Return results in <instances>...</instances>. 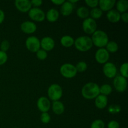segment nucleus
I'll list each match as a JSON object with an SVG mask.
<instances>
[{"label":"nucleus","mask_w":128,"mask_h":128,"mask_svg":"<svg viewBox=\"0 0 128 128\" xmlns=\"http://www.w3.org/2000/svg\"><path fill=\"white\" fill-rule=\"evenodd\" d=\"M106 18L110 22L116 23V22H119L121 20V14L116 10L112 9L108 11L106 14Z\"/></svg>","instance_id":"obj_18"},{"label":"nucleus","mask_w":128,"mask_h":128,"mask_svg":"<svg viewBox=\"0 0 128 128\" xmlns=\"http://www.w3.org/2000/svg\"><path fill=\"white\" fill-rule=\"evenodd\" d=\"M74 45L79 51L86 52L92 48L93 44L91 38L88 36H82L74 40Z\"/></svg>","instance_id":"obj_3"},{"label":"nucleus","mask_w":128,"mask_h":128,"mask_svg":"<svg viewBox=\"0 0 128 128\" xmlns=\"http://www.w3.org/2000/svg\"><path fill=\"white\" fill-rule=\"evenodd\" d=\"M60 73L65 78L71 79L77 74V70L74 65L71 63H64L60 67Z\"/></svg>","instance_id":"obj_5"},{"label":"nucleus","mask_w":128,"mask_h":128,"mask_svg":"<svg viewBox=\"0 0 128 128\" xmlns=\"http://www.w3.org/2000/svg\"><path fill=\"white\" fill-rule=\"evenodd\" d=\"M121 20H122V21H123L124 22H125V23L128 22V12H126L121 14Z\"/></svg>","instance_id":"obj_39"},{"label":"nucleus","mask_w":128,"mask_h":128,"mask_svg":"<svg viewBox=\"0 0 128 128\" xmlns=\"http://www.w3.org/2000/svg\"><path fill=\"white\" fill-rule=\"evenodd\" d=\"M60 42L62 46L65 48H70L72 46L74 43V40L73 38L69 35L63 36L60 40Z\"/></svg>","instance_id":"obj_22"},{"label":"nucleus","mask_w":128,"mask_h":128,"mask_svg":"<svg viewBox=\"0 0 128 128\" xmlns=\"http://www.w3.org/2000/svg\"></svg>","instance_id":"obj_44"},{"label":"nucleus","mask_w":128,"mask_h":128,"mask_svg":"<svg viewBox=\"0 0 128 128\" xmlns=\"http://www.w3.org/2000/svg\"><path fill=\"white\" fill-rule=\"evenodd\" d=\"M108 112L110 114H114L119 113L121 111V107L118 104H111L108 107Z\"/></svg>","instance_id":"obj_31"},{"label":"nucleus","mask_w":128,"mask_h":128,"mask_svg":"<svg viewBox=\"0 0 128 128\" xmlns=\"http://www.w3.org/2000/svg\"><path fill=\"white\" fill-rule=\"evenodd\" d=\"M37 107L41 112H48L51 108L50 100L44 96H41L37 101Z\"/></svg>","instance_id":"obj_12"},{"label":"nucleus","mask_w":128,"mask_h":128,"mask_svg":"<svg viewBox=\"0 0 128 128\" xmlns=\"http://www.w3.org/2000/svg\"><path fill=\"white\" fill-rule=\"evenodd\" d=\"M113 86L118 92H124L128 88L127 79L121 75L116 76V77L114 78Z\"/></svg>","instance_id":"obj_8"},{"label":"nucleus","mask_w":128,"mask_h":128,"mask_svg":"<svg viewBox=\"0 0 128 128\" xmlns=\"http://www.w3.org/2000/svg\"><path fill=\"white\" fill-rule=\"evenodd\" d=\"M116 1L115 0H100L99 1L98 5L100 6L99 8L103 11H109L112 10L115 6Z\"/></svg>","instance_id":"obj_16"},{"label":"nucleus","mask_w":128,"mask_h":128,"mask_svg":"<svg viewBox=\"0 0 128 128\" xmlns=\"http://www.w3.org/2000/svg\"><path fill=\"white\" fill-rule=\"evenodd\" d=\"M21 30L23 32L28 34L34 33L37 30V26L33 21H26L22 22L21 24Z\"/></svg>","instance_id":"obj_14"},{"label":"nucleus","mask_w":128,"mask_h":128,"mask_svg":"<svg viewBox=\"0 0 128 128\" xmlns=\"http://www.w3.org/2000/svg\"><path fill=\"white\" fill-rule=\"evenodd\" d=\"M10 47V43L8 40H3L0 44V50L6 52Z\"/></svg>","instance_id":"obj_34"},{"label":"nucleus","mask_w":128,"mask_h":128,"mask_svg":"<svg viewBox=\"0 0 128 128\" xmlns=\"http://www.w3.org/2000/svg\"><path fill=\"white\" fill-rule=\"evenodd\" d=\"M90 128H105V124L101 120H96L91 123Z\"/></svg>","instance_id":"obj_30"},{"label":"nucleus","mask_w":128,"mask_h":128,"mask_svg":"<svg viewBox=\"0 0 128 128\" xmlns=\"http://www.w3.org/2000/svg\"><path fill=\"white\" fill-rule=\"evenodd\" d=\"M110 53L105 48H100L95 53V60L98 63L104 64L110 59Z\"/></svg>","instance_id":"obj_11"},{"label":"nucleus","mask_w":128,"mask_h":128,"mask_svg":"<svg viewBox=\"0 0 128 128\" xmlns=\"http://www.w3.org/2000/svg\"><path fill=\"white\" fill-rule=\"evenodd\" d=\"M25 45L27 50L32 52H36L41 48L40 40L34 36L28 38L25 41Z\"/></svg>","instance_id":"obj_7"},{"label":"nucleus","mask_w":128,"mask_h":128,"mask_svg":"<svg viewBox=\"0 0 128 128\" xmlns=\"http://www.w3.org/2000/svg\"><path fill=\"white\" fill-rule=\"evenodd\" d=\"M94 103L97 108L102 110L107 106L108 103V99L107 96L100 94L95 98Z\"/></svg>","instance_id":"obj_17"},{"label":"nucleus","mask_w":128,"mask_h":128,"mask_svg":"<svg viewBox=\"0 0 128 128\" xmlns=\"http://www.w3.org/2000/svg\"><path fill=\"white\" fill-rule=\"evenodd\" d=\"M102 71L105 76L108 78H113L117 74V68L116 65L111 62H107L104 64Z\"/></svg>","instance_id":"obj_10"},{"label":"nucleus","mask_w":128,"mask_h":128,"mask_svg":"<svg viewBox=\"0 0 128 128\" xmlns=\"http://www.w3.org/2000/svg\"><path fill=\"white\" fill-rule=\"evenodd\" d=\"M106 49L108 52H112V53H114V52H117L118 50L119 49V46L118 44L116 42L113 41H109L108 42V44H106Z\"/></svg>","instance_id":"obj_26"},{"label":"nucleus","mask_w":128,"mask_h":128,"mask_svg":"<svg viewBox=\"0 0 128 128\" xmlns=\"http://www.w3.org/2000/svg\"><path fill=\"white\" fill-rule=\"evenodd\" d=\"M116 10L121 13L127 12L128 10V1L127 0H120L116 2Z\"/></svg>","instance_id":"obj_23"},{"label":"nucleus","mask_w":128,"mask_h":128,"mask_svg":"<svg viewBox=\"0 0 128 128\" xmlns=\"http://www.w3.org/2000/svg\"><path fill=\"white\" fill-rule=\"evenodd\" d=\"M108 128H120V124L118 121L112 120L108 124Z\"/></svg>","instance_id":"obj_37"},{"label":"nucleus","mask_w":128,"mask_h":128,"mask_svg":"<svg viewBox=\"0 0 128 128\" xmlns=\"http://www.w3.org/2000/svg\"><path fill=\"white\" fill-rule=\"evenodd\" d=\"M128 62H124L121 65L120 68V73H121V76H123L124 78L127 79L128 77Z\"/></svg>","instance_id":"obj_29"},{"label":"nucleus","mask_w":128,"mask_h":128,"mask_svg":"<svg viewBox=\"0 0 128 128\" xmlns=\"http://www.w3.org/2000/svg\"><path fill=\"white\" fill-rule=\"evenodd\" d=\"M36 53V57H37L40 60H41V61L45 60L48 58L47 51H44V50H42V49L39 50Z\"/></svg>","instance_id":"obj_32"},{"label":"nucleus","mask_w":128,"mask_h":128,"mask_svg":"<svg viewBox=\"0 0 128 128\" xmlns=\"http://www.w3.org/2000/svg\"><path fill=\"white\" fill-rule=\"evenodd\" d=\"M52 110L55 114L61 115L64 112V105L60 101H53L52 104Z\"/></svg>","instance_id":"obj_21"},{"label":"nucleus","mask_w":128,"mask_h":128,"mask_svg":"<svg viewBox=\"0 0 128 128\" xmlns=\"http://www.w3.org/2000/svg\"><path fill=\"white\" fill-rule=\"evenodd\" d=\"M46 14V18L49 22H54L58 20L60 17L59 11L55 8H51L47 11Z\"/></svg>","instance_id":"obj_19"},{"label":"nucleus","mask_w":128,"mask_h":128,"mask_svg":"<svg viewBox=\"0 0 128 128\" xmlns=\"http://www.w3.org/2000/svg\"><path fill=\"white\" fill-rule=\"evenodd\" d=\"M14 4L16 9L21 12H29L32 8L31 1L29 0H16L14 2Z\"/></svg>","instance_id":"obj_13"},{"label":"nucleus","mask_w":128,"mask_h":128,"mask_svg":"<svg viewBox=\"0 0 128 128\" xmlns=\"http://www.w3.org/2000/svg\"><path fill=\"white\" fill-rule=\"evenodd\" d=\"M90 14L91 15V18L93 20H98L100 19L102 15V11L99 8H92L90 12Z\"/></svg>","instance_id":"obj_27"},{"label":"nucleus","mask_w":128,"mask_h":128,"mask_svg":"<svg viewBox=\"0 0 128 128\" xmlns=\"http://www.w3.org/2000/svg\"><path fill=\"white\" fill-rule=\"evenodd\" d=\"M91 38L93 45L100 48L105 47L109 42L108 36L106 32L102 30H96Z\"/></svg>","instance_id":"obj_2"},{"label":"nucleus","mask_w":128,"mask_h":128,"mask_svg":"<svg viewBox=\"0 0 128 128\" xmlns=\"http://www.w3.org/2000/svg\"><path fill=\"white\" fill-rule=\"evenodd\" d=\"M30 1H31V5L33 6L34 8H39L42 4V0H32Z\"/></svg>","instance_id":"obj_38"},{"label":"nucleus","mask_w":128,"mask_h":128,"mask_svg":"<svg viewBox=\"0 0 128 128\" xmlns=\"http://www.w3.org/2000/svg\"><path fill=\"white\" fill-rule=\"evenodd\" d=\"M5 18V14L4 12L2 10L0 9V24L3 22Z\"/></svg>","instance_id":"obj_40"},{"label":"nucleus","mask_w":128,"mask_h":128,"mask_svg":"<svg viewBox=\"0 0 128 128\" xmlns=\"http://www.w3.org/2000/svg\"><path fill=\"white\" fill-rule=\"evenodd\" d=\"M112 91V88L111 85L108 84H104L100 87V94L108 96L111 94Z\"/></svg>","instance_id":"obj_25"},{"label":"nucleus","mask_w":128,"mask_h":128,"mask_svg":"<svg viewBox=\"0 0 128 128\" xmlns=\"http://www.w3.org/2000/svg\"><path fill=\"white\" fill-rule=\"evenodd\" d=\"M75 67H76V70H77V72H82L87 70L88 64L84 61H80V62L76 64Z\"/></svg>","instance_id":"obj_28"},{"label":"nucleus","mask_w":128,"mask_h":128,"mask_svg":"<svg viewBox=\"0 0 128 128\" xmlns=\"http://www.w3.org/2000/svg\"><path fill=\"white\" fill-rule=\"evenodd\" d=\"M41 121L44 124H48L51 121V116L48 112H42L40 116Z\"/></svg>","instance_id":"obj_33"},{"label":"nucleus","mask_w":128,"mask_h":128,"mask_svg":"<svg viewBox=\"0 0 128 128\" xmlns=\"http://www.w3.org/2000/svg\"><path fill=\"white\" fill-rule=\"evenodd\" d=\"M82 28L85 33L92 34L97 30V22L96 20L88 17L84 20L82 23Z\"/></svg>","instance_id":"obj_6"},{"label":"nucleus","mask_w":128,"mask_h":128,"mask_svg":"<svg viewBox=\"0 0 128 128\" xmlns=\"http://www.w3.org/2000/svg\"><path fill=\"white\" fill-rule=\"evenodd\" d=\"M85 3L89 7L91 8L92 9L95 8H97V6H98L99 1L98 0H86L85 1Z\"/></svg>","instance_id":"obj_36"},{"label":"nucleus","mask_w":128,"mask_h":128,"mask_svg":"<svg viewBox=\"0 0 128 128\" xmlns=\"http://www.w3.org/2000/svg\"><path fill=\"white\" fill-rule=\"evenodd\" d=\"M62 87L58 84H52L50 86L48 90V95L50 100L52 101H59L62 98Z\"/></svg>","instance_id":"obj_4"},{"label":"nucleus","mask_w":128,"mask_h":128,"mask_svg":"<svg viewBox=\"0 0 128 128\" xmlns=\"http://www.w3.org/2000/svg\"><path fill=\"white\" fill-rule=\"evenodd\" d=\"M30 19L36 22H42L46 18V14L41 9L39 8H32L28 12Z\"/></svg>","instance_id":"obj_9"},{"label":"nucleus","mask_w":128,"mask_h":128,"mask_svg":"<svg viewBox=\"0 0 128 128\" xmlns=\"http://www.w3.org/2000/svg\"><path fill=\"white\" fill-rule=\"evenodd\" d=\"M64 2V0H51V2L55 5H62Z\"/></svg>","instance_id":"obj_41"},{"label":"nucleus","mask_w":128,"mask_h":128,"mask_svg":"<svg viewBox=\"0 0 128 128\" xmlns=\"http://www.w3.org/2000/svg\"><path fill=\"white\" fill-rule=\"evenodd\" d=\"M70 1L71 3H72V4H74V3H75V2H77L78 1V0H70V1Z\"/></svg>","instance_id":"obj_42"},{"label":"nucleus","mask_w":128,"mask_h":128,"mask_svg":"<svg viewBox=\"0 0 128 128\" xmlns=\"http://www.w3.org/2000/svg\"><path fill=\"white\" fill-rule=\"evenodd\" d=\"M74 4L70 1H65L61 7V13L64 16H68L72 12L74 9Z\"/></svg>","instance_id":"obj_20"},{"label":"nucleus","mask_w":128,"mask_h":128,"mask_svg":"<svg viewBox=\"0 0 128 128\" xmlns=\"http://www.w3.org/2000/svg\"><path fill=\"white\" fill-rule=\"evenodd\" d=\"M100 94V86L96 82H88L81 89V95L86 100H93Z\"/></svg>","instance_id":"obj_1"},{"label":"nucleus","mask_w":128,"mask_h":128,"mask_svg":"<svg viewBox=\"0 0 128 128\" xmlns=\"http://www.w3.org/2000/svg\"><path fill=\"white\" fill-rule=\"evenodd\" d=\"M8 58V56L7 53L0 50V66L4 64L7 62Z\"/></svg>","instance_id":"obj_35"},{"label":"nucleus","mask_w":128,"mask_h":128,"mask_svg":"<svg viewBox=\"0 0 128 128\" xmlns=\"http://www.w3.org/2000/svg\"><path fill=\"white\" fill-rule=\"evenodd\" d=\"M76 14L80 18L85 20L88 18L89 15H90V11L88 8L85 7V6H81L77 10Z\"/></svg>","instance_id":"obj_24"},{"label":"nucleus","mask_w":128,"mask_h":128,"mask_svg":"<svg viewBox=\"0 0 128 128\" xmlns=\"http://www.w3.org/2000/svg\"></svg>","instance_id":"obj_43"},{"label":"nucleus","mask_w":128,"mask_h":128,"mask_svg":"<svg viewBox=\"0 0 128 128\" xmlns=\"http://www.w3.org/2000/svg\"><path fill=\"white\" fill-rule=\"evenodd\" d=\"M40 45L42 50L46 51H50L54 49L55 46L54 40L51 37L46 36L42 38L40 41Z\"/></svg>","instance_id":"obj_15"}]
</instances>
